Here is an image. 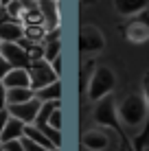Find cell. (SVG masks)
<instances>
[{
	"instance_id": "8",
	"label": "cell",
	"mask_w": 149,
	"mask_h": 151,
	"mask_svg": "<svg viewBox=\"0 0 149 151\" xmlns=\"http://www.w3.org/2000/svg\"><path fill=\"white\" fill-rule=\"evenodd\" d=\"M81 147H83V151H105L110 147V136L101 127L86 129L81 134Z\"/></svg>"
},
{
	"instance_id": "1",
	"label": "cell",
	"mask_w": 149,
	"mask_h": 151,
	"mask_svg": "<svg viewBox=\"0 0 149 151\" xmlns=\"http://www.w3.org/2000/svg\"><path fill=\"white\" fill-rule=\"evenodd\" d=\"M116 116L123 127H140L149 118V103L145 92H127L123 99L116 101Z\"/></svg>"
},
{
	"instance_id": "26",
	"label": "cell",
	"mask_w": 149,
	"mask_h": 151,
	"mask_svg": "<svg viewBox=\"0 0 149 151\" xmlns=\"http://www.w3.org/2000/svg\"><path fill=\"white\" fill-rule=\"evenodd\" d=\"M7 121H9V112L4 110V112H0V134L4 132V125H7Z\"/></svg>"
},
{
	"instance_id": "25",
	"label": "cell",
	"mask_w": 149,
	"mask_h": 151,
	"mask_svg": "<svg viewBox=\"0 0 149 151\" xmlns=\"http://www.w3.org/2000/svg\"><path fill=\"white\" fill-rule=\"evenodd\" d=\"M9 70H11V66H9L7 61H4L2 57H0V81H2L4 77H7V72H9Z\"/></svg>"
},
{
	"instance_id": "13",
	"label": "cell",
	"mask_w": 149,
	"mask_h": 151,
	"mask_svg": "<svg viewBox=\"0 0 149 151\" xmlns=\"http://www.w3.org/2000/svg\"><path fill=\"white\" fill-rule=\"evenodd\" d=\"M40 4V11L44 15V27L46 31H55L59 29V4L53 2V0H42Z\"/></svg>"
},
{
	"instance_id": "12",
	"label": "cell",
	"mask_w": 149,
	"mask_h": 151,
	"mask_svg": "<svg viewBox=\"0 0 149 151\" xmlns=\"http://www.w3.org/2000/svg\"><path fill=\"white\" fill-rule=\"evenodd\" d=\"M4 88L7 90H15V88H31V75L27 68H11L7 72V77H4L2 81Z\"/></svg>"
},
{
	"instance_id": "6",
	"label": "cell",
	"mask_w": 149,
	"mask_h": 151,
	"mask_svg": "<svg viewBox=\"0 0 149 151\" xmlns=\"http://www.w3.org/2000/svg\"><path fill=\"white\" fill-rule=\"evenodd\" d=\"M0 57L7 61L11 68H31V55L29 50L24 48L22 44H2V50H0Z\"/></svg>"
},
{
	"instance_id": "27",
	"label": "cell",
	"mask_w": 149,
	"mask_h": 151,
	"mask_svg": "<svg viewBox=\"0 0 149 151\" xmlns=\"http://www.w3.org/2000/svg\"><path fill=\"white\" fill-rule=\"evenodd\" d=\"M48 151H59V149H57V147H53V149H48Z\"/></svg>"
},
{
	"instance_id": "15",
	"label": "cell",
	"mask_w": 149,
	"mask_h": 151,
	"mask_svg": "<svg viewBox=\"0 0 149 151\" xmlns=\"http://www.w3.org/2000/svg\"><path fill=\"white\" fill-rule=\"evenodd\" d=\"M24 127H27L24 123H20L18 118L9 116L7 125H4V132L0 134V142L7 145V142H13V140H22L24 138Z\"/></svg>"
},
{
	"instance_id": "5",
	"label": "cell",
	"mask_w": 149,
	"mask_h": 151,
	"mask_svg": "<svg viewBox=\"0 0 149 151\" xmlns=\"http://www.w3.org/2000/svg\"><path fill=\"white\" fill-rule=\"evenodd\" d=\"M29 75H31V88H33L35 92L42 90V88H46V86H50V83H55V81H61V79H57V75L53 72L50 64H48V61H44V59L33 61L31 68H29Z\"/></svg>"
},
{
	"instance_id": "14",
	"label": "cell",
	"mask_w": 149,
	"mask_h": 151,
	"mask_svg": "<svg viewBox=\"0 0 149 151\" xmlns=\"http://www.w3.org/2000/svg\"><path fill=\"white\" fill-rule=\"evenodd\" d=\"M59 48H61V42H59V29L48 31L46 37L42 42V53H44V61H53L55 57H59Z\"/></svg>"
},
{
	"instance_id": "30",
	"label": "cell",
	"mask_w": 149,
	"mask_h": 151,
	"mask_svg": "<svg viewBox=\"0 0 149 151\" xmlns=\"http://www.w3.org/2000/svg\"><path fill=\"white\" fill-rule=\"evenodd\" d=\"M0 151H2V142H0Z\"/></svg>"
},
{
	"instance_id": "19",
	"label": "cell",
	"mask_w": 149,
	"mask_h": 151,
	"mask_svg": "<svg viewBox=\"0 0 149 151\" xmlns=\"http://www.w3.org/2000/svg\"><path fill=\"white\" fill-rule=\"evenodd\" d=\"M24 138H29V140H33V142H37V145H42V147L48 151V149H53V145H50V140L44 136L42 132H40L35 125H27L24 127Z\"/></svg>"
},
{
	"instance_id": "21",
	"label": "cell",
	"mask_w": 149,
	"mask_h": 151,
	"mask_svg": "<svg viewBox=\"0 0 149 151\" xmlns=\"http://www.w3.org/2000/svg\"><path fill=\"white\" fill-rule=\"evenodd\" d=\"M22 142V147H24V151H46L42 145H37V142H33V140H29V138H22L20 140Z\"/></svg>"
},
{
	"instance_id": "4",
	"label": "cell",
	"mask_w": 149,
	"mask_h": 151,
	"mask_svg": "<svg viewBox=\"0 0 149 151\" xmlns=\"http://www.w3.org/2000/svg\"><path fill=\"white\" fill-rule=\"evenodd\" d=\"M105 48V37L94 24H86L79 31V50L81 53H99Z\"/></svg>"
},
{
	"instance_id": "17",
	"label": "cell",
	"mask_w": 149,
	"mask_h": 151,
	"mask_svg": "<svg viewBox=\"0 0 149 151\" xmlns=\"http://www.w3.org/2000/svg\"><path fill=\"white\" fill-rule=\"evenodd\" d=\"M35 99L40 103H59L61 101V81H55L50 86L42 88V90L35 92Z\"/></svg>"
},
{
	"instance_id": "28",
	"label": "cell",
	"mask_w": 149,
	"mask_h": 151,
	"mask_svg": "<svg viewBox=\"0 0 149 151\" xmlns=\"http://www.w3.org/2000/svg\"><path fill=\"white\" fill-rule=\"evenodd\" d=\"M2 7H4V2H0V9H2Z\"/></svg>"
},
{
	"instance_id": "23",
	"label": "cell",
	"mask_w": 149,
	"mask_h": 151,
	"mask_svg": "<svg viewBox=\"0 0 149 151\" xmlns=\"http://www.w3.org/2000/svg\"><path fill=\"white\" fill-rule=\"evenodd\" d=\"M50 68H53V72L57 75V79H61V55L50 61Z\"/></svg>"
},
{
	"instance_id": "16",
	"label": "cell",
	"mask_w": 149,
	"mask_h": 151,
	"mask_svg": "<svg viewBox=\"0 0 149 151\" xmlns=\"http://www.w3.org/2000/svg\"><path fill=\"white\" fill-rule=\"evenodd\" d=\"M35 99L33 88H15V90H7V107L11 105H22Z\"/></svg>"
},
{
	"instance_id": "18",
	"label": "cell",
	"mask_w": 149,
	"mask_h": 151,
	"mask_svg": "<svg viewBox=\"0 0 149 151\" xmlns=\"http://www.w3.org/2000/svg\"><path fill=\"white\" fill-rule=\"evenodd\" d=\"M4 11H7L9 20L22 24L24 11H27V2H22V0H9V2H4Z\"/></svg>"
},
{
	"instance_id": "11",
	"label": "cell",
	"mask_w": 149,
	"mask_h": 151,
	"mask_svg": "<svg viewBox=\"0 0 149 151\" xmlns=\"http://www.w3.org/2000/svg\"><path fill=\"white\" fill-rule=\"evenodd\" d=\"M22 40H24V27L20 22L7 20L0 24V42L2 44H18Z\"/></svg>"
},
{
	"instance_id": "7",
	"label": "cell",
	"mask_w": 149,
	"mask_h": 151,
	"mask_svg": "<svg viewBox=\"0 0 149 151\" xmlns=\"http://www.w3.org/2000/svg\"><path fill=\"white\" fill-rule=\"evenodd\" d=\"M145 15H138V18L130 20L125 27V40L134 46H140V44L149 42V20H145Z\"/></svg>"
},
{
	"instance_id": "22",
	"label": "cell",
	"mask_w": 149,
	"mask_h": 151,
	"mask_svg": "<svg viewBox=\"0 0 149 151\" xmlns=\"http://www.w3.org/2000/svg\"><path fill=\"white\" fill-rule=\"evenodd\" d=\"M2 151H24V147H22V142H20V140H13V142L2 145Z\"/></svg>"
},
{
	"instance_id": "29",
	"label": "cell",
	"mask_w": 149,
	"mask_h": 151,
	"mask_svg": "<svg viewBox=\"0 0 149 151\" xmlns=\"http://www.w3.org/2000/svg\"><path fill=\"white\" fill-rule=\"evenodd\" d=\"M0 50H2V42H0Z\"/></svg>"
},
{
	"instance_id": "9",
	"label": "cell",
	"mask_w": 149,
	"mask_h": 151,
	"mask_svg": "<svg viewBox=\"0 0 149 151\" xmlns=\"http://www.w3.org/2000/svg\"><path fill=\"white\" fill-rule=\"evenodd\" d=\"M40 110H42V103H40L37 99H33V101H29V103H22V105L7 107L9 116L18 118V121L24 123V125H33L35 118H37V114H40Z\"/></svg>"
},
{
	"instance_id": "10",
	"label": "cell",
	"mask_w": 149,
	"mask_h": 151,
	"mask_svg": "<svg viewBox=\"0 0 149 151\" xmlns=\"http://www.w3.org/2000/svg\"><path fill=\"white\" fill-rule=\"evenodd\" d=\"M114 9H116L119 15H123V18L134 20V18H138V15L147 13L149 2H147V0H116Z\"/></svg>"
},
{
	"instance_id": "20",
	"label": "cell",
	"mask_w": 149,
	"mask_h": 151,
	"mask_svg": "<svg viewBox=\"0 0 149 151\" xmlns=\"http://www.w3.org/2000/svg\"><path fill=\"white\" fill-rule=\"evenodd\" d=\"M48 127L55 129V132H59V129H61V107H55V110L50 112V116H48Z\"/></svg>"
},
{
	"instance_id": "24",
	"label": "cell",
	"mask_w": 149,
	"mask_h": 151,
	"mask_svg": "<svg viewBox=\"0 0 149 151\" xmlns=\"http://www.w3.org/2000/svg\"><path fill=\"white\" fill-rule=\"evenodd\" d=\"M7 110V88L0 83V112Z\"/></svg>"
},
{
	"instance_id": "3",
	"label": "cell",
	"mask_w": 149,
	"mask_h": 151,
	"mask_svg": "<svg viewBox=\"0 0 149 151\" xmlns=\"http://www.w3.org/2000/svg\"><path fill=\"white\" fill-rule=\"evenodd\" d=\"M92 116H94L96 125H101V127H112L114 132H119V136L123 140H125L123 125L119 123V116H116V99H114V94H110V96H105L103 101L94 103Z\"/></svg>"
},
{
	"instance_id": "2",
	"label": "cell",
	"mask_w": 149,
	"mask_h": 151,
	"mask_svg": "<svg viewBox=\"0 0 149 151\" xmlns=\"http://www.w3.org/2000/svg\"><path fill=\"white\" fill-rule=\"evenodd\" d=\"M116 88V75L110 66H96L88 77V86H86V99L90 103H99L105 96L114 94Z\"/></svg>"
},
{
	"instance_id": "31",
	"label": "cell",
	"mask_w": 149,
	"mask_h": 151,
	"mask_svg": "<svg viewBox=\"0 0 149 151\" xmlns=\"http://www.w3.org/2000/svg\"><path fill=\"white\" fill-rule=\"evenodd\" d=\"M123 151H127V149H125V147H123Z\"/></svg>"
}]
</instances>
